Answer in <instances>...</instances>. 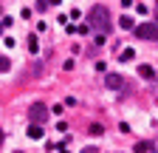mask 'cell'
Listing matches in <instances>:
<instances>
[{
    "label": "cell",
    "mask_w": 158,
    "mask_h": 153,
    "mask_svg": "<svg viewBox=\"0 0 158 153\" xmlns=\"http://www.w3.org/2000/svg\"><path fill=\"white\" fill-rule=\"evenodd\" d=\"M118 3H122V6H130V0H118Z\"/></svg>",
    "instance_id": "16"
},
{
    "label": "cell",
    "mask_w": 158,
    "mask_h": 153,
    "mask_svg": "<svg viewBox=\"0 0 158 153\" xmlns=\"http://www.w3.org/2000/svg\"><path fill=\"white\" fill-rule=\"evenodd\" d=\"M133 31H135L138 40H150V43L158 40V23H141V26H135Z\"/></svg>",
    "instance_id": "2"
},
{
    "label": "cell",
    "mask_w": 158,
    "mask_h": 153,
    "mask_svg": "<svg viewBox=\"0 0 158 153\" xmlns=\"http://www.w3.org/2000/svg\"><path fill=\"white\" fill-rule=\"evenodd\" d=\"M105 85H107V88H113V91H118V88L124 85V80H122L118 74H107V76H105Z\"/></svg>",
    "instance_id": "4"
},
{
    "label": "cell",
    "mask_w": 158,
    "mask_h": 153,
    "mask_svg": "<svg viewBox=\"0 0 158 153\" xmlns=\"http://www.w3.org/2000/svg\"><path fill=\"white\" fill-rule=\"evenodd\" d=\"M9 68H11V63H9V57H6V54H0V74H6Z\"/></svg>",
    "instance_id": "10"
},
{
    "label": "cell",
    "mask_w": 158,
    "mask_h": 153,
    "mask_svg": "<svg viewBox=\"0 0 158 153\" xmlns=\"http://www.w3.org/2000/svg\"><path fill=\"white\" fill-rule=\"evenodd\" d=\"M138 74H141L144 80H152V76H155V68H152V65H141V68H138Z\"/></svg>",
    "instance_id": "6"
},
{
    "label": "cell",
    "mask_w": 158,
    "mask_h": 153,
    "mask_svg": "<svg viewBox=\"0 0 158 153\" xmlns=\"http://www.w3.org/2000/svg\"><path fill=\"white\" fill-rule=\"evenodd\" d=\"M28 139H43V128L40 125H28Z\"/></svg>",
    "instance_id": "5"
},
{
    "label": "cell",
    "mask_w": 158,
    "mask_h": 153,
    "mask_svg": "<svg viewBox=\"0 0 158 153\" xmlns=\"http://www.w3.org/2000/svg\"><path fill=\"white\" fill-rule=\"evenodd\" d=\"M133 57H135V51H133V48H124L122 54H118V60H122V63H130Z\"/></svg>",
    "instance_id": "7"
},
{
    "label": "cell",
    "mask_w": 158,
    "mask_h": 153,
    "mask_svg": "<svg viewBox=\"0 0 158 153\" xmlns=\"http://www.w3.org/2000/svg\"><path fill=\"white\" fill-rule=\"evenodd\" d=\"M122 31H130V28H135V23H133V17H122Z\"/></svg>",
    "instance_id": "8"
},
{
    "label": "cell",
    "mask_w": 158,
    "mask_h": 153,
    "mask_svg": "<svg viewBox=\"0 0 158 153\" xmlns=\"http://www.w3.org/2000/svg\"><path fill=\"white\" fill-rule=\"evenodd\" d=\"M48 105H43V102H34L31 108H28V116H31V125H43L45 119H48Z\"/></svg>",
    "instance_id": "3"
},
{
    "label": "cell",
    "mask_w": 158,
    "mask_h": 153,
    "mask_svg": "<svg viewBox=\"0 0 158 153\" xmlns=\"http://www.w3.org/2000/svg\"><path fill=\"white\" fill-rule=\"evenodd\" d=\"M82 153H99V147H82Z\"/></svg>",
    "instance_id": "14"
},
{
    "label": "cell",
    "mask_w": 158,
    "mask_h": 153,
    "mask_svg": "<svg viewBox=\"0 0 158 153\" xmlns=\"http://www.w3.org/2000/svg\"><path fill=\"white\" fill-rule=\"evenodd\" d=\"M93 43H96V46H102V43H105V34H99V31H96V34H93Z\"/></svg>",
    "instance_id": "13"
},
{
    "label": "cell",
    "mask_w": 158,
    "mask_h": 153,
    "mask_svg": "<svg viewBox=\"0 0 158 153\" xmlns=\"http://www.w3.org/2000/svg\"><path fill=\"white\" fill-rule=\"evenodd\" d=\"M155 23H158V9H155Z\"/></svg>",
    "instance_id": "17"
},
{
    "label": "cell",
    "mask_w": 158,
    "mask_h": 153,
    "mask_svg": "<svg viewBox=\"0 0 158 153\" xmlns=\"http://www.w3.org/2000/svg\"><path fill=\"white\" fill-rule=\"evenodd\" d=\"M150 150H152L150 142H135V153H150Z\"/></svg>",
    "instance_id": "9"
},
{
    "label": "cell",
    "mask_w": 158,
    "mask_h": 153,
    "mask_svg": "<svg viewBox=\"0 0 158 153\" xmlns=\"http://www.w3.org/2000/svg\"><path fill=\"white\" fill-rule=\"evenodd\" d=\"M48 3H51V0H37L34 9H37V11H45V9H48Z\"/></svg>",
    "instance_id": "12"
},
{
    "label": "cell",
    "mask_w": 158,
    "mask_h": 153,
    "mask_svg": "<svg viewBox=\"0 0 158 153\" xmlns=\"http://www.w3.org/2000/svg\"><path fill=\"white\" fill-rule=\"evenodd\" d=\"M0 34H3V23H0Z\"/></svg>",
    "instance_id": "18"
},
{
    "label": "cell",
    "mask_w": 158,
    "mask_h": 153,
    "mask_svg": "<svg viewBox=\"0 0 158 153\" xmlns=\"http://www.w3.org/2000/svg\"><path fill=\"white\" fill-rule=\"evenodd\" d=\"M28 51L37 54V34H28Z\"/></svg>",
    "instance_id": "11"
},
{
    "label": "cell",
    "mask_w": 158,
    "mask_h": 153,
    "mask_svg": "<svg viewBox=\"0 0 158 153\" xmlns=\"http://www.w3.org/2000/svg\"><path fill=\"white\" fill-rule=\"evenodd\" d=\"M3 139H6V133H3V130H0V147H3Z\"/></svg>",
    "instance_id": "15"
},
{
    "label": "cell",
    "mask_w": 158,
    "mask_h": 153,
    "mask_svg": "<svg viewBox=\"0 0 158 153\" xmlns=\"http://www.w3.org/2000/svg\"><path fill=\"white\" fill-rule=\"evenodd\" d=\"M17 153H23V150H17Z\"/></svg>",
    "instance_id": "19"
},
{
    "label": "cell",
    "mask_w": 158,
    "mask_h": 153,
    "mask_svg": "<svg viewBox=\"0 0 158 153\" xmlns=\"http://www.w3.org/2000/svg\"><path fill=\"white\" fill-rule=\"evenodd\" d=\"M88 26L90 28H96L99 34H107L113 26H110V11L105 9V6H93L90 11H88Z\"/></svg>",
    "instance_id": "1"
},
{
    "label": "cell",
    "mask_w": 158,
    "mask_h": 153,
    "mask_svg": "<svg viewBox=\"0 0 158 153\" xmlns=\"http://www.w3.org/2000/svg\"><path fill=\"white\" fill-rule=\"evenodd\" d=\"M62 153H68V150H62Z\"/></svg>",
    "instance_id": "20"
}]
</instances>
